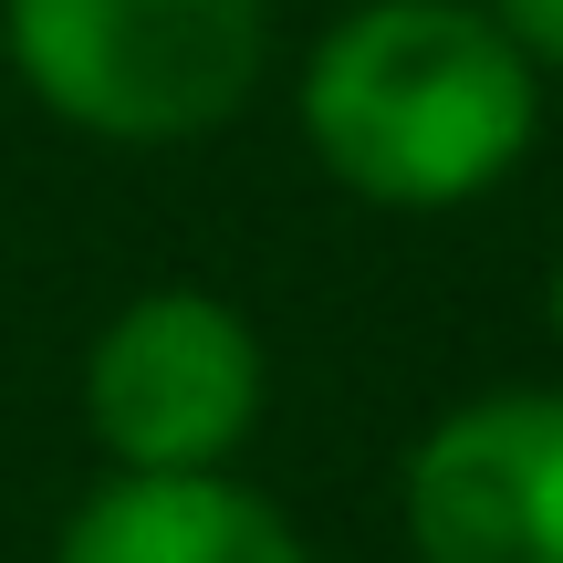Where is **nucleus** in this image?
Here are the masks:
<instances>
[{
    "mask_svg": "<svg viewBox=\"0 0 563 563\" xmlns=\"http://www.w3.org/2000/svg\"><path fill=\"white\" fill-rule=\"evenodd\" d=\"M543 74L481 0H355L302 63V136L365 209H470L522 167Z\"/></svg>",
    "mask_w": 563,
    "mask_h": 563,
    "instance_id": "f257e3e1",
    "label": "nucleus"
},
{
    "mask_svg": "<svg viewBox=\"0 0 563 563\" xmlns=\"http://www.w3.org/2000/svg\"><path fill=\"white\" fill-rule=\"evenodd\" d=\"M0 63L104 146L220 136L272 63V0H0Z\"/></svg>",
    "mask_w": 563,
    "mask_h": 563,
    "instance_id": "f03ea898",
    "label": "nucleus"
},
{
    "mask_svg": "<svg viewBox=\"0 0 563 563\" xmlns=\"http://www.w3.org/2000/svg\"><path fill=\"white\" fill-rule=\"evenodd\" d=\"M84 428L115 470H230V449L262 428L251 313L199 282L136 292L84 355Z\"/></svg>",
    "mask_w": 563,
    "mask_h": 563,
    "instance_id": "7ed1b4c3",
    "label": "nucleus"
},
{
    "mask_svg": "<svg viewBox=\"0 0 563 563\" xmlns=\"http://www.w3.org/2000/svg\"><path fill=\"white\" fill-rule=\"evenodd\" d=\"M418 563H563V386L460 397L397 470Z\"/></svg>",
    "mask_w": 563,
    "mask_h": 563,
    "instance_id": "20e7f679",
    "label": "nucleus"
},
{
    "mask_svg": "<svg viewBox=\"0 0 563 563\" xmlns=\"http://www.w3.org/2000/svg\"><path fill=\"white\" fill-rule=\"evenodd\" d=\"M53 563H313L302 532L230 470H115L84 490Z\"/></svg>",
    "mask_w": 563,
    "mask_h": 563,
    "instance_id": "39448f33",
    "label": "nucleus"
},
{
    "mask_svg": "<svg viewBox=\"0 0 563 563\" xmlns=\"http://www.w3.org/2000/svg\"><path fill=\"white\" fill-rule=\"evenodd\" d=\"M501 21V42L532 63V74H563V0H481Z\"/></svg>",
    "mask_w": 563,
    "mask_h": 563,
    "instance_id": "423d86ee",
    "label": "nucleus"
},
{
    "mask_svg": "<svg viewBox=\"0 0 563 563\" xmlns=\"http://www.w3.org/2000/svg\"><path fill=\"white\" fill-rule=\"evenodd\" d=\"M543 313H553V344H563V262H553V292H543Z\"/></svg>",
    "mask_w": 563,
    "mask_h": 563,
    "instance_id": "0eeeda50",
    "label": "nucleus"
},
{
    "mask_svg": "<svg viewBox=\"0 0 563 563\" xmlns=\"http://www.w3.org/2000/svg\"><path fill=\"white\" fill-rule=\"evenodd\" d=\"M0 84H11V63H0Z\"/></svg>",
    "mask_w": 563,
    "mask_h": 563,
    "instance_id": "6e6552de",
    "label": "nucleus"
}]
</instances>
